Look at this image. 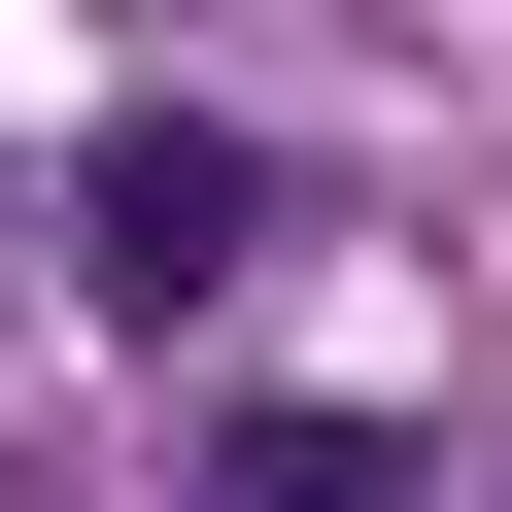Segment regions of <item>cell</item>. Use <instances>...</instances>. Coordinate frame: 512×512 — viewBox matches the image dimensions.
<instances>
[{
  "label": "cell",
  "mask_w": 512,
  "mask_h": 512,
  "mask_svg": "<svg viewBox=\"0 0 512 512\" xmlns=\"http://www.w3.org/2000/svg\"><path fill=\"white\" fill-rule=\"evenodd\" d=\"M69 239H103V308H137V342H171V308H205V274H239V239H274V171H239V137H205V103H137V137H103V205H69Z\"/></svg>",
  "instance_id": "obj_1"
},
{
  "label": "cell",
  "mask_w": 512,
  "mask_h": 512,
  "mask_svg": "<svg viewBox=\"0 0 512 512\" xmlns=\"http://www.w3.org/2000/svg\"><path fill=\"white\" fill-rule=\"evenodd\" d=\"M205 478H239V512H376V478H410V444H376V410H239V444H205Z\"/></svg>",
  "instance_id": "obj_2"
}]
</instances>
